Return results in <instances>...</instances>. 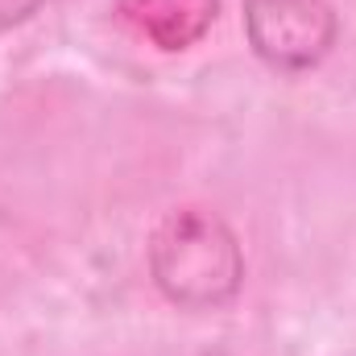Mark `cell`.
I'll return each instance as SVG.
<instances>
[{"instance_id":"1","label":"cell","mask_w":356,"mask_h":356,"mask_svg":"<svg viewBox=\"0 0 356 356\" xmlns=\"http://www.w3.org/2000/svg\"><path fill=\"white\" fill-rule=\"evenodd\" d=\"M154 286L186 311H216L236 298L245 253L236 232L207 207H175L149 236Z\"/></svg>"},{"instance_id":"2","label":"cell","mask_w":356,"mask_h":356,"mask_svg":"<svg viewBox=\"0 0 356 356\" xmlns=\"http://www.w3.org/2000/svg\"><path fill=\"white\" fill-rule=\"evenodd\" d=\"M336 29V8L327 0H245L249 46L273 71H311L323 63Z\"/></svg>"},{"instance_id":"3","label":"cell","mask_w":356,"mask_h":356,"mask_svg":"<svg viewBox=\"0 0 356 356\" xmlns=\"http://www.w3.org/2000/svg\"><path fill=\"white\" fill-rule=\"evenodd\" d=\"M220 17V0H116V21L158 50L195 46Z\"/></svg>"},{"instance_id":"4","label":"cell","mask_w":356,"mask_h":356,"mask_svg":"<svg viewBox=\"0 0 356 356\" xmlns=\"http://www.w3.org/2000/svg\"><path fill=\"white\" fill-rule=\"evenodd\" d=\"M38 4H42V0H0V29L21 25L25 17H33V13H38Z\"/></svg>"}]
</instances>
